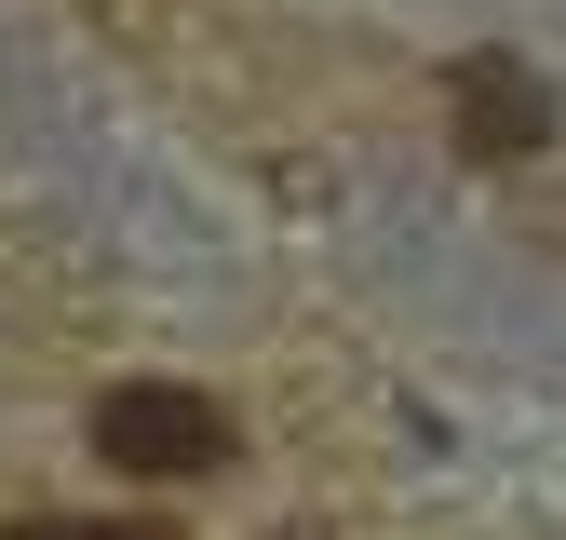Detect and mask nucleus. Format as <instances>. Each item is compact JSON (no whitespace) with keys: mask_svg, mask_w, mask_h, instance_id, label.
<instances>
[{"mask_svg":"<svg viewBox=\"0 0 566 540\" xmlns=\"http://www.w3.org/2000/svg\"><path fill=\"white\" fill-rule=\"evenodd\" d=\"M230 405L217 392H176V378H122V392H95V459L108 472H230Z\"/></svg>","mask_w":566,"mask_h":540,"instance_id":"nucleus-1","label":"nucleus"},{"mask_svg":"<svg viewBox=\"0 0 566 540\" xmlns=\"http://www.w3.org/2000/svg\"><path fill=\"white\" fill-rule=\"evenodd\" d=\"M446 108H459V149H472V163L553 149V82H539L526 54H459V68H446Z\"/></svg>","mask_w":566,"mask_h":540,"instance_id":"nucleus-2","label":"nucleus"}]
</instances>
